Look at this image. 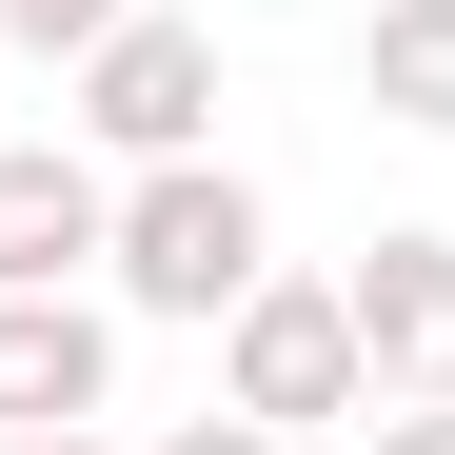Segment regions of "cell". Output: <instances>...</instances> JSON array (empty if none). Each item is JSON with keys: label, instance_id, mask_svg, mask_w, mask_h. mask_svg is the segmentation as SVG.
<instances>
[{"label": "cell", "instance_id": "1", "mask_svg": "<svg viewBox=\"0 0 455 455\" xmlns=\"http://www.w3.org/2000/svg\"><path fill=\"white\" fill-rule=\"evenodd\" d=\"M100 277L139 297V317H238V297L277 277V218H258V179H218V159H139Z\"/></svg>", "mask_w": 455, "mask_h": 455}, {"label": "cell", "instance_id": "2", "mask_svg": "<svg viewBox=\"0 0 455 455\" xmlns=\"http://www.w3.org/2000/svg\"><path fill=\"white\" fill-rule=\"evenodd\" d=\"M60 119L100 139V159H218V20H179V0H139V20L100 60H60Z\"/></svg>", "mask_w": 455, "mask_h": 455}, {"label": "cell", "instance_id": "3", "mask_svg": "<svg viewBox=\"0 0 455 455\" xmlns=\"http://www.w3.org/2000/svg\"><path fill=\"white\" fill-rule=\"evenodd\" d=\"M218 337H238V416H277V435L376 416V356H356V297H337V277H258Z\"/></svg>", "mask_w": 455, "mask_h": 455}, {"label": "cell", "instance_id": "4", "mask_svg": "<svg viewBox=\"0 0 455 455\" xmlns=\"http://www.w3.org/2000/svg\"><path fill=\"white\" fill-rule=\"evenodd\" d=\"M100 258H119L100 139H0V297H80Z\"/></svg>", "mask_w": 455, "mask_h": 455}, {"label": "cell", "instance_id": "5", "mask_svg": "<svg viewBox=\"0 0 455 455\" xmlns=\"http://www.w3.org/2000/svg\"><path fill=\"white\" fill-rule=\"evenodd\" d=\"M337 297H356V356H376V396H455V238H376Z\"/></svg>", "mask_w": 455, "mask_h": 455}, {"label": "cell", "instance_id": "6", "mask_svg": "<svg viewBox=\"0 0 455 455\" xmlns=\"http://www.w3.org/2000/svg\"><path fill=\"white\" fill-rule=\"evenodd\" d=\"M119 396V317L100 297H0V435H60Z\"/></svg>", "mask_w": 455, "mask_h": 455}, {"label": "cell", "instance_id": "7", "mask_svg": "<svg viewBox=\"0 0 455 455\" xmlns=\"http://www.w3.org/2000/svg\"><path fill=\"white\" fill-rule=\"evenodd\" d=\"M356 100L396 119V139H455V0H376V40H356Z\"/></svg>", "mask_w": 455, "mask_h": 455}, {"label": "cell", "instance_id": "8", "mask_svg": "<svg viewBox=\"0 0 455 455\" xmlns=\"http://www.w3.org/2000/svg\"><path fill=\"white\" fill-rule=\"evenodd\" d=\"M119 20H139V0H0V40H20V60H100Z\"/></svg>", "mask_w": 455, "mask_h": 455}, {"label": "cell", "instance_id": "9", "mask_svg": "<svg viewBox=\"0 0 455 455\" xmlns=\"http://www.w3.org/2000/svg\"><path fill=\"white\" fill-rule=\"evenodd\" d=\"M356 435H376V455H455V396H376Z\"/></svg>", "mask_w": 455, "mask_h": 455}, {"label": "cell", "instance_id": "10", "mask_svg": "<svg viewBox=\"0 0 455 455\" xmlns=\"http://www.w3.org/2000/svg\"><path fill=\"white\" fill-rule=\"evenodd\" d=\"M159 455H297V435H277V416H238V396H218V416H179Z\"/></svg>", "mask_w": 455, "mask_h": 455}, {"label": "cell", "instance_id": "11", "mask_svg": "<svg viewBox=\"0 0 455 455\" xmlns=\"http://www.w3.org/2000/svg\"><path fill=\"white\" fill-rule=\"evenodd\" d=\"M0 455H100V416H60V435H0Z\"/></svg>", "mask_w": 455, "mask_h": 455}]
</instances>
